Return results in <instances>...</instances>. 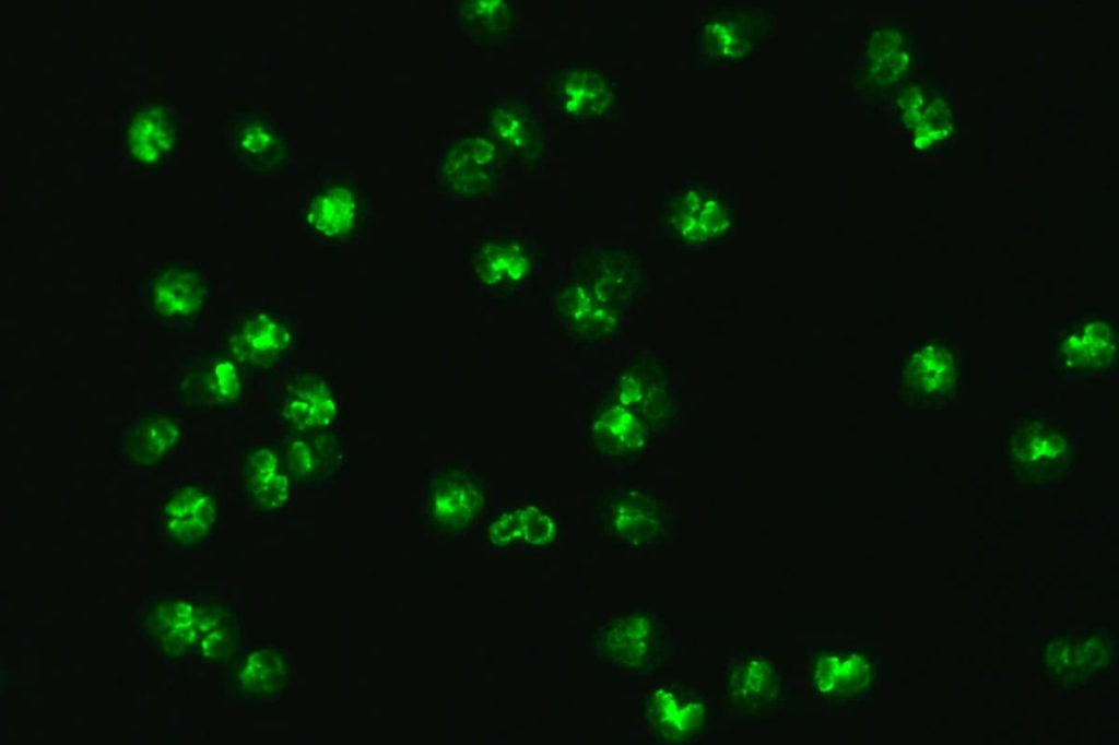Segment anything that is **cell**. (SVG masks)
<instances>
[{
  "label": "cell",
  "mask_w": 1119,
  "mask_h": 745,
  "mask_svg": "<svg viewBox=\"0 0 1119 745\" xmlns=\"http://www.w3.org/2000/svg\"><path fill=\"white\" fill-rule=\"evenodd\" d=\"M547 308L554 330L580 347L613 341L623 331L627 316L604 305L585 284L568 276L552 288Z\"/></svg>",
  "instance_id": "cell-25"
},
{
  "label": "cell",
  "mask_w": 1119,
  "mask_h": 745,
  "mask_svg": "<svg viewBox=\"0 0 1119 745\" xmlns=\"http://www.w3.org/2000/svg\"><path fill=\"white\" fill-rule=\"evenodd\" d=\"M756 12L725 9L703 25L702 48L714 62L740 61L750 56L762 32Z\"/></svg>",
  "instance_id": "cell-34"
},
{
  "label": "cell",
  "mask_w": 1119,
  "mask_h": 745,
  "mask_svg": "<svg viewBox=\"0 0 1119 745\" xmlns=\"http://www.w3.org/2000/svg\"><path fill=\"white\" fill-rule=\"evenodd\" d=\"M1109 314H1077L1055 330L1053 363L1067 382L1111 380L1118 374L1119 335Z\"/></svg>",
  "instance_id": "cell-16"
},
{
  "label": "cell",
  "mask_w": 1119,
  "mask_h": 745,
  "mask_svg": "<svg viewBox=\"0 0 1119 745\" xmlns=\"http://www.w3.org/2000/svg\"><path fill=\"white\" fill-rule=\"evenodd\" d=\"M657 223L663 244L686 251H711L731 236L735 212L721 186L688 180L658 198Z\"/></svg>",
  "instance_id": "cell-5"
},
{
  "label": "cell",
  "mask_w": 1119,
  "mask_h": 745,
  "mask_svg": "<svg viewBox=\"0 0 1119 745\" xmlns=\"http://www.w3.org/2000/svg\"><path fill=\"white\" fill-rule=\"evenodd\" d=\"M968 372L966 352L940 330L916 336L897 360V404L908 414L943 411L963 395Z\"/></svg>",
  "instance_id": "cell-1"
},
{
  "label": "cell",
  "mask_w": 1119,
  "mask_h": 745,
  "mask_svg": "<svg viewBox=\"0 0 1119 745\" xmlns=\"http://www.w3.org/2000/svg\"><path fill=\"white\" fill-rule=\"evenodd\" d=\"M1114 636L1100 629H1088L1073 639V682L1084 683L1106 671L1116 658Z\"/></svg>",
  "instance_id": "cell-35"
},
{
  "label": "cell",
  "mask_w": 1119,
  "mask_h": 745,
  "mask_svg": "<svg viewBox=\"0 0 1119 745\" xmlns=\"http://www.w3.org/2000/svg\"><path fill=\"white\" fill-rule=\"evenodd\" d=\"M274 441L296 488H328L343 469L345 447L339 430L315 434L282 431Z\"/></svg>",
  "instance_id": "cell-29"
},
{
  "label": "cell",
  "mask_w": 1119,
  "mask_h": 745,
  "mask_svg": "<svg viewBox=\"0 0 1119 745\" xmlns=\"http://www.w3.org/2000/svg\"><path fill=\"white\" fill-rule=\"evenodd\" d=\"M482 131L522 169L533 173L546 164L549 123L529 96L507 93L493 98L484 110Z\"/></svg>",
  "instance_id": "cell-21"
},
{
  "label": "cell",
  "mask_w": 1119,
  "mask_h": 745,
  "mask_svg": "<svg viewBox=\"0 0 1119 745\" xmlns=\"http://www.w3.org/2000/svg\"><path fill=\"white\" fill-rule=\"evenodd\" d=\"M292 662L280 648L255 646L235 663L231 684L242 698L266 705L283 697L292 676Z\"/></svg>",
  "instance_id": "cell-33"
},
{
  "label": "cell",
  "mask_w": 1119,
  "mask_h": 745,
  "mask_svg": "<svg viewBox=\"0 0 1119 745\" xmlns=\"http://www.w3.org/2000/svg\"><path fill=\"white\" fill-rule=\"evenodd\" d=\"M625 95L624 80L610 66L593 60L555 68L546 87L554 117L577 127L619 126Z\"/></svg>",
  "instance_id": "cell-9"
},
{
  "label": "cell",
  "mask_w": 1119,
  "mask_h": 745,
  "mask_svg": "<svg viewBox=\"0 0 1119 745\" xmlns=\"http://www.w3.org/2000/svg\"><path fill=\"white\" fill-rule=\"evenodd\" d=\"M637 705L641 722L660 743L700 744L712 730V702L699 687L683 679L672 677L653 683Z\"/></svg>",
  "instance_id": "cell-18"
},
{
  "label": "cell",
  "mask_w": 1119,
  "mask_h": 745,
  "mask_svg": "<svg viewBox=\"0 0 1119 745\" xmlns=\"http://www.w3.org/2000/svg\"><path fill=\"white\" fill-rule=\"evenodd\" d=\"M881 676L876 653L858 641H810L805 646V685L822 705L856 708L875 694Z\"/></svg>",
  "instance_id": "cell-10"
},
{
  "label": "cell",
  "mask_w": 1119,
  "mask_h": 745,
  "mask_svg": "<svg viewBox=\"0 0 1119 745\" xmlns=\"http://www.w3.org/2000/svg\"><path fill=\"white\" fill-rule=\"evenodd\" d=\"M492 476L476 462H444L425 470L420 481L417 522L439 535L467 534L487 511Z\"/></svg>",
  "instance_id": "cell-3"
},
{
  "label": "cell",
  "mask_w": 1119,
  "mask_h": 745,
  "mask_svg": "<svg viewBox=\"0 0 1119 745\" xmlns=\"http://www.w3.org/2000/svg\"><path fill=\"white\" fill-rule=\"evenodd\" d=\"M229 605L188 595H168L153 600L142 617L149 642L169 661L186 662L200 658Z\"/></svg>",
  "instance_id": "cell-15"
},
{
  "label": "cell",
  "mask_w": 1119,
  "mask_h": 745,
  "mask_svg": "<svg viewBox=\"0 0 1119 745\" xmlns=\"http://www.w3.org/2000/svg\"><path fill=\"white\" fill-rule=\"evenodd\" d=\"M451 14L462 37L478 49L499 50L518 36L522 14L515 0H459Z\"/></svg>",
  "instance_id": "cell-32"
},
{
  "label": "cell",
  "mask_w": 1119,
  "mask_h": 745,
  "mask_svg": "<svg viewBox=\"0 0 1119 745\" xmlns=\"http://www.w3.org/2000/svg\"><path fill=\"white\" fill-rule=\"evenodd\" d=\"M1080 448V437L1064 423L1027 415L1009 426L1001 458L1016 486L1036 490L1069 482Z\"/></svg>",
  "instance_id": "cell-2"
},
{
  "label": "cell",
  "mask_w": 1119,
  "mask_h": 745,
  "mask_svg": "<svg viewBox=\"0 0 1119 745\" xmlns=\"http://www.w3.org/2000/svg\"><path fill=\"white\" fill-rule=\"evenodd\" d=\"M228 146L239 167L255 176H281L294 164L290 135L263 110L242 107L233 113Z\"/></svg>",
  "instance_id": "cell-27"
},
{
  "label": "cell",
  "mask_w": 1119,
  "mask_h": 745,
  "mask_svg": "<svg viewBox=\"0 0 1119 745\" xmlns=\"http://www.w3.org/2000/svg\"><path fill=\"white\" fill-rule=\"evenodd\" d=\"M718 682L725 709L740 721L768 720L788 707L789 685L784 666L768 650H734L725 659Z\"/></svg>",
  "instance_id": "cell-12"
},
{
  "label": "cell",
  "mask_w": 1119,
  "mask_h": 745,
  "mask_svg": "<svg viewBox=\"0 0 1119 745\" xmlns=\"http://www.w3.org/2000/svg\"><path fill=\"white\" fill-rule=\"evenodd\" d=\"M550 256V248L537 234L505 225L467 245L462 271L483 295L509 297L532 284Z\"/></svg>",
  "instance_id": "cell-4"
},
{
  "label": "cell",
  "mask_w": 1119,
  "mask_h": 745,
  "mask_svg": "<svg viewBox=\"0 0 1119 745\" xmlns=\"http://www.w3.org/2000/svg\"><path fill=\"white\" fill-rule=\"evenodd\" d=\"M213 279L202 260L166 257L148 268L136 284V305L152 326L169 332H188L203 319Z\"/></svg>",
  "instance_id": "cell-6"
},
{
  "label": "cell",
  "mask_w": 1119,
  "mask_h": 745,
  "mask_svg": "<svg viewBox=\"0 0 1119 745\" xmlns=\"http://www.w3.org/2000/svg\"><path fill=\"white\" fill-rule=\"evenodd\" d=\"M582 427L594 456L617 468L643 463L658 438L650 427L619 402L606 388L590 405Z\"/></svg>",
  "instance_id": "cell-23"
},
{
  "label": "cell",
  "mask_w": 1119,
  "mask_h": 745,
  "mask_svg": "<svg viewBox=\"0 0 1119 745\" xmlns=\"http://www.w3.org/2000/svg\"><path fill=\"white\" fill-rule=\"evenodd\" d=\"M373 217V196L350 178H330L314 188L299 209V230L328 251L355 245Z\"/></svg>",
  "instance_id": "cell-13"
},
{
  "label": "cell",
  "mask_w": 1119,
  "mask_h": 745,
  "mask_svg": "<svg viewBox=\"0 0 1119 745\" xmlns=\"http://www.w3.org/2000/svg\"><path fill=\"white\" fill-rule=\"evenodd\" d=\"M567 276L585 284L604 305L625 314L638 304L647 286V268L641 255L624 246L584 250Z\"/></svg>",
  "instance_id": "cell-22"
},
{
  "label": "cell",
  "mask_w": 1119,
  "mask_h": 745,
  "mask_svg": "<svg viewBox=\"0 0 1119 745\" xmlns=\"http://www.w3.org/2000/svg\"><path fill=\"white\" fill-rule=\"evenodd\" d=\"M606 389L658 437L678 416L676 395L659 357L640 355L627 360L613 374Z\"/></svg>",
  "instance_id": "cell-26"
},
{
  "label": "cell",
  "mask_w": 1119,
  "mask_h": 745,
  "mask_svg": "<svg viewBox=\"0 0 1119 745\" xmlns=\"http://www.w3.org/2000/svg\"><path fill=\"white\" fill-rule=\"evenodd\" d=\"M186 436L182 421L169 410L145 409L125 427L120 448L122 459L134 469L163 465L180 448Z\"/></svg>",
  "instance_id": "cell-31"
},
{
  "label": "cell",
  "mask_w": 1119,
  "mask_h": 745,
  "mask_svg": "<svg viewBox=\"0 0 1119 745\" xmlns=\"http://www.w3.org/2000/svg\"><path fill=\"white\" fill-rule=\"evenodd\" d=\"M590 642L605 664L638 677L660 673L675 653L661 616L641 608L604 617L594 626Z\"/></svg>",
  "instance_id": "cell-11"
},
{
  "label": "cell",
  "mask_w": 1119,
  "mask_h": 745,
  "mask_svg": "<svg viewBox=\"0 0 1119 745\" xmlns=\"http://www.w3.org/2000/svg\"><path fill=\"white\" fill-rule=\"evenodd\" d=\"M129 157L146 169H157L176 153L181 139L178 107L167 100L139 104L125 126Z\"/></svg>",
  "instance_id": "cell-30"
},
{
  "label": "cell",
  "mask_w": 1119,
  "mask_h": 745,
  "mask_svg": "<svg viewBox=\"0 0 1119 745\" xmlns=\"http://www.w3.org/2000/svg\"><path fill=\"white\" fill-rule=\"evenodd\" d=\"M238 505L247 516L259 520L282 518L296 489L275 441L246 445L238 456Z\"/></svg>",
  "instance_id": "cell-24"
},
{
  "label": "cell",
  "mask_w": 1119,
  "mask_h": 745,
  "mask_svg": "<svg viewBox=\"0 0 1119 745\" xmlns=\"http://www.w3.org/2000/svg\"><path fill=\"white\" fill-rule=\"evenodd\" d=\"M1041 662L1045 673L1060 686L1073 682V639L1068 634L1047 637L1041 646Z\"/></svg>",
  "instance_id": "cell-36"
},
{
  "label": "cell",
  "mask_w": 1119,
  "mask_h": 745,
  "mask_svg": "<svg viewBox=\"0 0 1119 745\" xmlns=\"http://www.w3.org/2000/svg\"><path fill=\"white\" fill-rule=\"evenodd\" d=\"M154 524L160 540L180 552L197 551L216 533L222 521L219 489L199 481H184L168 487L154 506Z\"/></svg>",
  "instance_id": "cell-20"
},
{
  "label": "cell",
  "mask_w": 1119,
  "mask_h": 745,
  "mask_svg": "<svg viewBox=\"0 0 1119 745\" xmlns=\"http://www.w3.org/2000/svg\"><path fill=\"white\" fill-rule=\"evenodd\" d=\"M590 507L598 530L628 551L659 547L674 530L670 504L652 488L634 482L615 483L596 492Z\"/></svg>",
  "instance_id": "cell-7"
},
{
  "label": "cell",
  "mask_w": 1119,
  "mask_h": 745,
  "mask_svg": "<svg viewBox=\"0 0 1119 745\" xmlns=\"http://www.w3.org/2000/svg\"><path fill=\"white\" fill-rule=\"evenodd\" d=\"M564 532L561 517L551 507L528 500L492 516L483 530L485 545L492 551H547Z\"/></svg>",
  "instance_id": "cell-28"
},
{
  "label": "cell",
  "mask_w": 1119,
  "mask_h": 745,
  "mask_svg": "<svg viewBox=\"0 0 1119 745\" xmlns=\"http://www.w3.org/2000/svg\"><path fill=\"white\" fill-rule=\"evenodd\" d=\"M267 393L268 406L284 433L338 430L344 398L328 372L306 367L281 371Z\"/></svg>",
  "instance_id": "cell-14"
},
{
  "label": "cell",
  "mask_w": 1119,
  "mask_h": 745,
  "mask_svg": "<svg viewBox=\"0 0 1119 745\" xmlns=\"http://www.w3.org/2000/svg\"><path fill=\"white\" fill-rule=\"evenodd\" d=\"M252 379L224 348H210L185 362L174 379L173 392L186 411L225 416L246 405Z\"/></svg>",
  "instance_id": "cell-17"
},
{
  "label": "cell",
  "mask_w": 1119,
  "mask_h": 745,
  "mask_svg": "<svg viewBox=\"0 0 1119 745\" xmlns=\"http://www.w3.org/2000/svg\"><path fill=\"white\" fill-rule=\"evenodd\" d=\"M302 334L293 314L254 301L234 315L223 332L222 348L254 378H271L297 353Z\"/></svg>",
  "instance_id": "cell-8"
},
{
  "label": "cell",
  "mask_w": 1119,
  "mask_h": 745,
  "mask_svg": "<svg viewBox=\"0 0 1119 745\" xmlns=\"http://www.w3.org/2000/svg\"><path fill=\"white\" fill-rule=\"evenodd\" d=\"M508 162L482 130L459 133L447 143L439 157V188L460 203L484 201L502 188Z\"/></svg>",
  "instance_id": "cell-19"
}]
</instances>
